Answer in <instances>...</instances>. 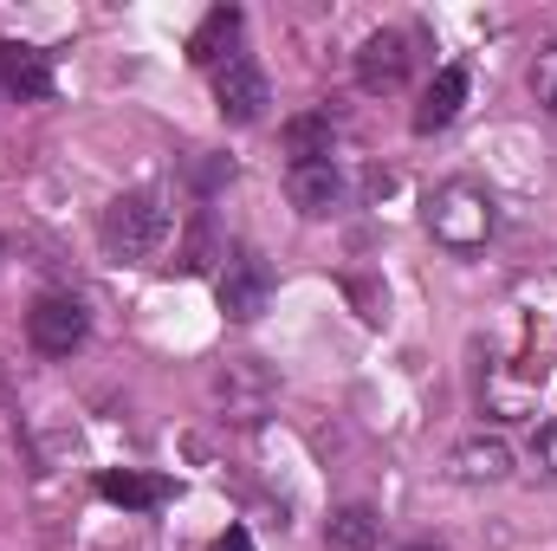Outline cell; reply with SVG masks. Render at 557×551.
<instances>
[{
	"label": "cell",
	"mask_w": 557,
	"mask_h": 551,
	"mask_svg": "<svg viewBox=\"0 0 557 551\" xmlns=\"http://www.w3.org/2000/svg\"><path fill=\"white\" fill-rule=\"evenodd\" d=\"M421 221H428V234H434V247H447V254H480L486 241H493V195L480 188V182H441L434 195H428V208H421Z\"/></svg>",
	"instance_id": "1"
},
{
	"label": "cell",
	"mask_w": 557,
	"mask_h": 551,
	"mask_svg": "<svg viewBox=\"0 0 557 551\" xmlns=\"http://www.w3.org/2000/svg\"><path fill=\"white\" fill-rule=\"evenodd\" d=\"M169 228H175V215H169V201L156 195V188H131V195H117L111 208H104V254L111 260H149L162 241H169Z\"/></svg>",
	"instance_id": "2"
},
{
	"label": "cell",
	"mask_w": 557,
	"mask_h": 551,
	"mask_svg": "<svg viewBox=\"0 0 557 551\" xmlns=\"http://www.w3.org/2000/svg\"><path fill=\"white\" fill-rule=\"evenodd\" d=\"M214 292H221V311H227L234 325H253V318L273 305V273H267V260H260L253 247H227Z\"/></svg>",
	"instance_id": "3"
},
{
	"label": "cell",
	"mask_w": 557,
	"mask_h": 551,
	"mask_svg": "<svg viewBox=\"0 0 557 551\" xmlns=\"http://www.w3.org/2000/svg\"><path fill=\"white\" fill-rule=\"evenodd\" d=\"M267 105H273V85H267V65L260 59H247V52H234L227 65H214V111L227 118V124H260L267 118Z\"/></svg>",
	"instance_id": "4"
},
{
	"label": "cell",
	"mask_w": 557,
	"mask_h": 551,
	"mask_svg": "<svg viewBox=\"0 0 557 551\" xmlns=\"http://www.w3.org/2000/svg\"><path fill=\"white\" fill-rule=\"evenodd\" d=\"M409 65H416V39L396 33V26H383V33H370V39L357 46V85L376 91V98L403 91V85H409Z\"/></svg>",
	"instance_id": "5"
},
{
	"label": "cell",
	"mask_w": 557,
	"mask_h": 551,
	"mask_svg": "<svg viewBox=\"0 0 557 551\" xmlns=\"http://www.w3.org/2000/svg\"><path fill=\"white\" fill-rule=\"evenodd\" d=\"M285 195H292V208H298L305 221H331V215L350 201V175H344L337 156H331V162H292V169H285Z\"/></svg>",
	"instance_id": "6"
},
{
	"label": "cell",
	"mask_w": 557,
	"mask_h": 551,
	"mask_svg": "<svg viewBox=\"0 0 557 551\" xmlns=\"http://www.w3.org/2000/svg\"><path fill=\"white\" fill-rule=\"evenodd\" d=\"M85 331H91V318H85V305L65 298V292H46V298L26 311V338H33L39 357H72V351L85 344Z\"/></svg>",
	"instance_id": "7"
},
{
	"label": "cell",
	"mask_w": 557,
	"mask_h": 551,
	"mask_svg": "<svg viewBox=\"0 0 557 551\" xmlns=\"http://www.w3.org/2000/svg\"><path fill=\"white\" fill-rule=\"evenodd\" d=\"M214 396H221V409L234 415V421H260V415L273 409V396H278V383L253 364V357H234L221 377H214Z\"/></svg>",
	"instance_id": "8"
},
{
	"label": "cell",
	"mask_w": 557,
	"mask_h": 551,
	"mask_svg": "<svg viewBox=\"0 0 557 551\" xmlns=\"http://www.w3.org/2000/svg\"><path fill=\"white\" fill-rule=\"evenodd\" d=\"M0 91L20 98V105H39L52 91V52H39L26 39H7L0 46Z\"/></svg>",
	"instance_id": "9"
},
{
	"label": "cell",
	"mask_w": 557,
	"mask_h": 551,
	"mask_svg": "<svg viewBox=\"0 0 557 551\" xmlns=\"http://www.w3.org/2000/svg\"><path fill=\"white\" fill-rule=\"evenodd\" d=\"M447 474H454L460 487H499V480L512 474V448H506L499 434H473V441H460V448L447 454Z\"/></svg>",
	"instance_id": "10"
},
{
	"label": "cell",
	"mask_w": 557,
	"mask_h": 551,
	"mask_svg": "<svg viewBox=\"0 0 557 551\" xmlns=\"http://www.w3.org/2000/svg\"><path fill=\"white\" fill-rule=\"evenodd\" d=\"M460 105H467V72H460V65H441L434 85L421 91V105H416V137L447 131V124L460 118Z\"/></svg>",
	"instance_id": "11"
},
{
	"label": "cell",
	"mask_w": 557,
	"mask_h": 551,
	"mask_svg": "<svg viewBox=\"0 0 557 551\" xmlns=\"http://www.w3.org/2000/svg\"><path fill=\"white\" fill-rule=\"evenodd\" d=\"M285 156L292 162H331V149H337V118L331 111H298V118H285Z\"/></svg>",
	"instance_id": "12"
},
{
	"label": "cell",
	"mask_w": 557,
	"mask_h": 551,
	"mask_svg": "<svg viewBox=\"0 0 557 551\" xmlns=\"http://www.w3.org/2000/svg\"><path fill=\"white\" fill-rule=\"evenodd\" d=\"M240 26H247V20H240V7H214V13L188 33V59H195V65H227V59H234Z\"/></svg>",
	"instance_id": "13"
},
{
	"label": "cell",
	"mask_w": 557,
	"mask_h": 551,
	"mask_svg": "<svg viewBox=\"0 0 557 551\" xmlns=\"http://www.w3.org/2000/svg\"><path fill=\"white\" fill-rule=\"evenodd\" d=\"M324 546L331 551H383V513L376 506H337L324 519Z\"/></svg>",
	"instance_id": "14"
},
{
	"label": "cell",
	"mask_w": 557,
	"mask_h": 551,
	"mask_svg": "<svg viewBox=\"0 0 557 551\" xmlns=\"http://www.w3.org/2000/svg\"><path fill=\"white\" fill-rule=\"evenodd\" d=\"M98 493H104L111 506L149 513V506H162V500H169V480H156V474H131V467L117 474V467H111V474H98Z\"/></svg>",
	"instance_id": "15"
},
{
	"label": "cell",
	"mask_w": 557,
	"mask_h": 551,
	"mask_svg": "<svg viewBox=\"0 0 557 551\" xmlns=\"http://www.w3.org/2000/svg\"><path fill=\"white\" fill-rule=\"evenodd\" d=\"M532 98H539V105L557 118V39L539 52V59H532Z\"/></svg>",
	"instance_id": "16"
},
{
	"label": "cell",
	"mask_w": 557,
	"mask_h": 551,
	"mask_svg": "<svg viewBox=\"0 0 557 551\" xmlns=\"http://www.w3.org/2000/svg\"><path fill=\"white\" fill-rule=\"evenodd\" d=\"M525 454H532V467H539L545 480H557V415L532 428V448H525Z\"/></svg>",
	"instance_id": "17"
},
{
	"label": "cell",
	"mask_w": 557,
	"mask_h": 551,
	"mask_svg": "<svg viewBox=\"0 0 557 551\" xmlns=\"http://www.w3.org/2000/svg\"><path fill=\"white\" fill-rule=\"evenodd\" d=\"M227 175H234V162H227V156H214V162H195V182H201L208 195H214V188H221Z\"/></svg>",
	"instance_id": "18"
},
{
	"label": "cell",
	"mask_w": 557,
	"mask_h": 551,
	"mask_svg": "<svg viewBox=\"0 0 557 551\" xmlns=\"http://www.w3.org/2000/svg\"><path fill=\"white\" fill-rule=\"evenodd\" d=\"M201 260H208V228L195 221V234H188V254H182L175 267H182V273H201Z\"/></svg>",
	"instance_id": "19"
},
{
	"label": "cell",
	"mask_w": 557,
	"mask_h": 551,
	"mask_svg": "<svg viewBox=\"0 0 557 551\" xmlns=\"http://www.w3.org/2000/svg\"><path fill=\"white\" fill-rule=\"evenodd\" d=\"M214 551H253V539H247V532H240V526H227V532H221V539H214Z\"/></svg>",
	"instance_id": "20"
},
{
	"label": "cell",
	"mask_w": 557,
	"mask_h": 551,
	"mask_svg": "<svg viewBox=\"0 0 557 551\" xmlns=\"http://www.w3.org/2000/svg\"><path fill=\"white\" fill-rule=\"evenodd\" d=\"M403 551H441V546H428V539H416V546H403Z\"/></svg>",
	"instance_id": "21"
},
{
	"label": "cell",
	"mask_w": 557,
	"mask_h": 551,
	"mask_svg": "<svg viewBox=\"0 0 557 551\" xmlns=\"http://www.w3.org/2000/svg\"><path fill=\"white\" fill-rule=\"evenodd\" d=\"M0 254H7V247H0Z\"/></svg>",
	"instance_id": "22"
}]
</instances>
